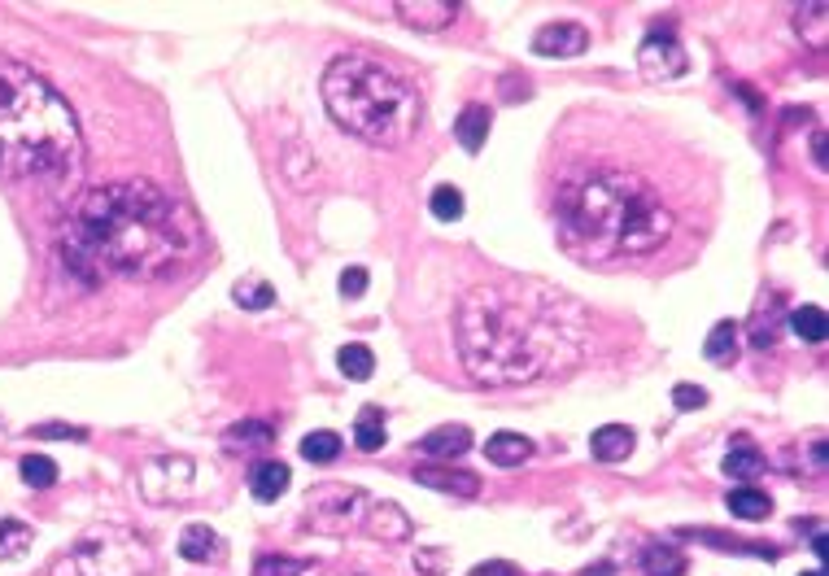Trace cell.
Returning <instances> with one entry per match:
<instances>
[{
	"instance_id": "1",
	"label": "cell",
	"mask_w": 829,
	"mask_h": 576,
	"mask_svg": "<svg viewBox=\"0 0 829 576\" xmlns=\"http://www.w3.org/2000/svg\"><path fill=\"white\" fill-rule=\"evenodd\" d=\"M206 236L184 201L149 179L83 192L62 227V254L83 284L105 280H171L201 258Z\"/></svg>"
},
{
	"instance_id": "2",
	"label": "cell",
	"mask_w": 829,
	"mask_h": 576,
	"mask_svg": "<svg viewBox=\"0 0 829 576\" xmlns=\"http://www.w3.org/2000/svg\"><path fill=\"white\" fill-rule=\"evenodd\" d=\"M463 367L489 389L533 384L585 354V310L537 280L480 284L454 315Z\"/></svg>"
},
{
	"instance_id": "3",
	"label": "cell",
	"mask_w": 829,
	"mask_h": 576,
	"mask_svg": "<svg viewBox=\"0 0 829 576\" xmlns=\"http://www.w3.org/2000/svg\"><path fill=\"white\" fill-rule=\"evenodd\" d=\"M568 249L594 262L655 254L672 236V214L646 179L603 166L576 179L563 197Z\"/></svg>"
},
{
	"instance_id": "4",
	"label": "cell",
	"mask_w": 829,
	"mask_h": 576,
	"mask_svg": "<svg viewBox=\"0 0 829 576\" xmlns=\"http://www.w3.org/2000/svg\"><path fill=\"white\" fill-rule=\"evenodd\" d=\"M79 123L48 79L0 57V175L48 179L75 171Z\"/></svg>"
},
{
	"instance_id": "5",
	"label": "cell",
	"mask_w": 829,
	"mask_h": 576,
	"mask_svg": "<svg viewBox=\"0 0 829 576\" xmlns=\"http://www.w3.org/2000/svg\"><path fill=\"white\" fill-rule=\"evenodd\" d=\"M323 105L350 136L398 149L419 127V92L398 70L371 62V57H336L323 75Z\"/></svg>"
},
{
	"instance_id": "6",
	"label": "cell",
	"mask_w": 829,
	"mask_h": 576,
	"mask_svg": "<svg viewBox=\"0 0 829 576\" xmlns=\"http://www.w3.org/2000/svg\"><path fill=\"white\" fill-rule=\"evenodd\" d=\"M153 550L131 528H96L48 568V576H149Z\"/></svg>"
},
{
	"instance_id": "7",
	"label": "cell",
	"mask_w": 829,
	"mask_h": 576,
	"mask_svg": "<svg viewBox=\"0 0 829 576\" xmlns=\"http://www.w3.org/2000/svg\"><path fill=\"white\" fill-rule=\"evenodd\" d=\"M192 459L184 454H166V459H153L144 463L140 472V494L153 502V507H171V502H188L192 489H197V480H192Z\"/></svg>"
},
{
	"instance_id": "8",
	"label": "cell",
	"mask_w": 829,
	"mask_h": 576,
	"mask_svg": "<svg viewBox=\"0 0 829 576\" xmlns=\"http://www.w3.org/2000/svg\"><path fill=\"white\" fill-rule=\"evenodd\" d=\"M363 494L358 489H345V485H323L315 494L306 498V511H310V524L323 528V533H341L350 524V507H358Z\"/></svg>"
},
{
	"instance_id": "9",
	"label": "cell",
	"mask_w": 829,
	"mask_h": 576,
	"mask_svg": "<svg viewBox=\"0 0 829 576\" xmlns=\"http://www.w3.org/2000/svg\"><path fill=\"white\" fill-rule=\"evenodd\" d=\"M638 66H642V75L655 79V83L677 79L681 70H686V48L672 40L668 31H655V35H646L642 48H638Z\"/></svg>"
},
{
	"instance_id": "10",
	"label": "cell",
	"mask_w": 829,
	"mask_h": 576,
	"mask_svg": "<svg viewBox=\"0 0 829 576\" xmlns=\"http://www.w3.org/2000/svg\"><path fill=\"white\" fill-rule=\"evenodd\" d=\"M590 48V31L581 22H546L533 35V53L537 57H581Z\"/></svg>"
},
{
	"instance_id": "11",
	"label": "cell",
	"mask_w": 829,
	"mask_h": 576,
	"mask_svg": "<svg viewBox=\"0 0 829 576\" xmlns=\"http://www.w3.org/2000/svg\"><path fill=\"white\" fill-rule=\"evenodd\" d=\"M398 18H406V27L415 31H441L459 18V5L454 0H402Z\"/></svg>"
},
{
	"instance_id": "12",
	"label": "cell",
	"mask_w": 829,
	"mask_h": 576,
	"mask_svg": "<svg viewBox=\"0 0 829 576\" xmlns=\"http://www.w3.org/2000/svg\"><path fill=\"white\" fill-rule=\"evenodd\" d=\"M415 480L428 485V489H441V494H454V498H476L480 494V480L472 472H459V467H419Z\"/></svg>"
},
{
	"instance_id": "13",
	"label": "cell",
	"mask_w": 829,
	"mask_h": 576,
	"mask_svg": "<svg viewBox=\"0 0 829 576\" xmlns=\"http://www.w3.org/2000/svg\"><path fill=\"white\" fill-rule=\"evenodd\" d=\"M419 450L428 454V459H463L467 450H472V432L463 424H446V428H432L424 441H419Z\"/></svg>"
},
{
	"instance_id": "14",
	"label": "cell",
	"mask_w": 829,
	"mask_h": 576,
	"mask_svg": "<svg viewBox=\"0 0 829 576\" xmlns=\"http://www.w3.org/2000/svg\"><path fill=\"white\" fill-rule=\"evenodd\" d=\"M363 524H367V533L376 537V542H406V537H411V520H406V511L393 507V502L371 507Z\"/></svg>"
},
{
	"instance_id": "15",
	"label": "cell",
	"mask_w": 829,
	"mask_h": 576,
	"mask_svg": "<svg viewBox=\"0 0 829 576\" xmlns=\"http://www.w3.org/2000/svg\"><path fill=\"white\" fill-rule=\"evenodd\" d=\"M633 428H624V424H603L590 437V450H594V459L598 463H620V459H629L633 454Z\"/></svg>"
},
{
	"instance_id": "16",
	"label": "cell",
	"mask_w": 829,
	"mask_h": 576,
	"mask_svg": "<svg viewBox=\"0 0 829 576\" xmlns=\"http://www.w3.org/2000/svg\"><path fill=\"white\" fill-rule=\"evenodd\" d=\"M485 454H489V463H498V467H520L524 459H533V441H528L524 432H494V437L485 441Z\"/></svg>"
},
{
	"instance_id": "17",
	"label": "cell",
	"mask_w": 829,
	"mask_h": 576,
	"mask_svg": "<svg viewBox=\"0 0 829 576\" xmlns=\"http://www.w3.org/2000/svg\"><path fill=\"white\" fill-rule=\"evenodd\" d=\"M179 555H184L188 563L219 559V533H214L210 524H188L184 533H179Z\"/></svg>"
},
{
	"instance_id": "18",
	"label": "cell",
	"mask_w": 829,
	"mask_h": 576,
	"mask_svg": "<svg viewBox=\"0 0 829 576\" xmlns=\"http://www.w3.org/2000/svg\"><path fill=\"white\" fill-rule=\"evenodd\" d=\"M489 123H494V118H489L485 105H467L459 114V123H454V136H459L467 153H480V144L489 140Z\"/></svg>"
},
{
	"instance_id": "19",
	"label": "cell",
	"mask_w": 829,
	"mask_h": 576,
	"mask_svg": "<svg viewBox=\"0 0 829 576\" xmlns=\"http://www.w3.org/2000/svg\"><path fill=\"white\" fill-rule=\"evenodd\" d=\"M227 450L232 454H245V450H267L271 441H275V432L271 424H258V419H245V424H236V428H227Z\"/></svg>"
},
{
	"instance_id": "20",
	"label": "cell",
	"mask_w": 829,
	"mask_h": 576,
	"mask_svg": "<svg viewBox=\"0 0 829 576\" xmlns=\"http://www.w3.org/2000/svg\"><path fill=\"white\" fill-rule=\"evenodd\" d=\"M249 489H254L258 502H280V494L288 489V467L284 463H258L254 476H249Z\"/></svg>"
},
{
	"instance_id": "21",
	"label": "cell",
	"mask_w": 829,
	"mask_h": 576,
	"mask_svg": "<svg viewBox=\"0 0 829 576\" xmlns=\"http://www.w3.org/2000/svg\"><path fill=\"white\" fill-rule=\"evenodd\" d=\"M354 441H358V450H380L384 446V411L380 406H363L354 419Z\"/></svg>"
},
{
	"instance_id": "22",
	"label": "cell",
	"mask_w": 829,
	"mask_h": 576,
	"mask_svg": "<svg viewBox=\"0 0 829 576\" xmlns=\"http://www.w3.org/2000/svg\"><path fill=\"white\" fill-rule=\"evenodd\" d=\"M790 328H795L799 341L821 345L825 336H829V319H825V310H821V306H799L795 315H790Z\"/></svg>"
},
{
	"instance_id": "23",
	"label": "cell",
	"mask_w": 829,
	"mask_h": 576,
	"mask_svg": "<svg viewBox=\"0 0 829 576\" xmlns=\"http://www.w3.org/2000/svg\"><path fill=\"white\" fill-rule=\"evenodd\" d=\"M642 572L646 576H681V572H686V559H681L672 546H646Z\"/></svg>"
},
{
	"instance_id": "24",
	"label": "cell",
	"mask_w": 829,
	"mask_h": 576,
	"mask_svg": "<svg viewBox=\"0 0 829 576\" xmlns=\"http://www.w3.org/2000/svg\"><path fill=\"white\" fill-rule=\"evenodd\" d=\"M703 354L712 358V363H734L738 358V328L734 323H716L712 336H707V345H703Z\"/></svg>"
},
{
	"instance_id": "25",
	"label": "cell",
	"mask_w": 829,
	"mask_h": 576,
	"mask_svg": "<svg viewBox=\"0 0 829 576\" xmlns=\"http://www.w3.org/2000/svg\"><path fill=\"white\" fill-rule=\"evenodd\" d=\"M336 363H341V376L350 380H371V371H376V354L367 350V345H345L341 354H336Z\"/></svg>"
},
{
	"instance_id": "26",
	"label": "cell",
	"mask_w": 829,
	"mask_h": 576,
	"mask_svg": "<svg viewBox=\"0 0 829 576\" xmlns=\"http://www.w3.org/2000/svg\"><path fill=\"white\" fill-rule=\"evenodd\" d=\"M760 472H764V454L755 450V446H747V441H742L738 450H729V454H725V476L751 480V476H760Z\"/></svg>"
},
{
	"instance_id": "27",
	"label": "cell",
	"mask_w": 829,
	"mask_h": 576,
	"mask_svg": "<svg viewBox=\"0 0 829 576\" xmlns=\"http://www.w3.org/2000/svg\"><path fill=\"white\" fill-rule=\"evenodd\" d=\"M35 542V533L22 520H0V559H18L27 555V546Z\"/></svg>"
},
{
	"instance_id": "28",
	"label": "cell",
	"mask_w": 829,
	"mask_h": 576,
	"mask_svg": "<svg viewBox=\"0 0 829 576\" xmlns=\"http://www.w3.org/2000/svg\"><path fill=\"white\" fill-rule=\"evenodd\" d=\"M729 511H734L738 520H764V515L773 511V502H768V494H760V489H734V494H729Z\"/></svg>"
},
{
	"instance_id": "29",
	"label": "cell",
	"mask_w": 829,
	"mask_h": 576,
	"mask_svg": "<svg viewBox=\"0 0 829 576\" xmlns=\"http://www.w3.org/2000/svg\"><path fill=\"white\" fill-rule=\"evenodd\" d=\"M18 472H22V480H27L31 489H48V485H57V463L48 459V454H27V459L18 463Z\"/></svg>"
},
{
	"instance_id": "30",
	"label": "cell",
	"mask_w": 829,
	"mask_h": 576,
	"mask_svg": "<svg viewBox=\"0 0 829 576\" xmlns=\"http://www.w3.org/2000/svg\"><path fill=\"white\" fill-rule=\"evenodd\" d=\"M336 454H341V437L336 432H310V437L302 441V459H310V463H332Z\"/></svg>"
},
{
	"instance_id": "31",
	"label": "cell",
	"mask_w": 829,
	"mask_h": 576,
	"mask_svg": "<svg viewBox=\"0 0 829 576\" xmlns=\"http://www.w3.org/2000/svg\"><path fill=\"white\" fill-rule=\"evenodd\" d=\"M428 206H432V219H441V223H459V219H463V192L446 184V188L432 192Z\"/></svg>"
},
{
	"instance_id": "32",
	"label": "cell",
	"mask_w": 829,
	"mask_h": 576,
	"mask_svg": "<svg viewBox=\"0 0 829 576\" xmlns=\"http://www.w3.org/2000/svg\"><path fill=\"white\" fill-rule=\"evenodd\" d=\"M232 297L240 306H249V310H262V306H271L275 302V293H271V284L267 280H240L232 288Z\"/></svg>"
},
{
	"instance_id": "33",
	"label": "cell",
	"mask_w": 829,
	"mask_h": 576,
	"mask_svg": "<svg viewBox=\"0 0 829 576\" xmlns=\"http://www.w3.org/2000/svg\"><path fill=\"white\" fill-rule=\"evenodd\" d=\"M825 14H829L825 5H808V9H799V35L808 31L812 48H825Z\"/></svg>"
},
{
	"instance_id": "34",
	"label": "cell",
	"mask_w": 829,
	"mask_h": 576,
	"mask_svg": "<svg viewBox=\"0 0 829 576\" xmlns=\"http://www.w3.org/2000/svg\"><path fill=\"white\" fill-rule=\"evenodd\" d=\"M302 572H310V563H302V559H275V555L258 559V568H254V576H302Z\"/></svg>"
},
{
	"instance_id": "35",
	"label": "cell",
	"mask_w": 829,
	"mask_h": 576,
	"mask_svg": "<svg viewBox=\"0 0 829 576\" xmlns=\"http://www.w3.org/2000/svg\"><path fill=\"white\" fill-rule=\"evenodd\" d=\"M672 406H677V411H699V406H707V389H699V384H677V389H672Z\"/></svg>"
},
{
	"instance_id": "36",
	"label": "cell",
	"mask_w": 829,
	"mask_h": 576,
	"mask_svg": "<svg viewBox=\"0 0 829 576\" xmlns=\"http://www.w3.org/2000/svg\"><path fill=\"white\" fill-rule=\"evenodd\" d=\"M336 288H341V297H363V293H367V271H363V267L341 271V280H336Z\"/></svg>"
},
{
	"instance_id": "37",
	"label": "cell",
	"mask_w": 829,
	"mask_h": 576,
	"mask_svg": "<svg viewBox=\"0 0 829 576\" xmlns=\"http://www.w3.org/2000/svg\"><path fill=\"white\" fill-rule=\"evenodd\" d=\"M31 437H70V441H83L88 432H83V428H66V424H40V428H31Z\"/></svg>"
},
{
	"instance_id": "38",
	"label": "cell",
	"mask_w": 829,
	"mask_h": 576,
	"mask_svg": "<svg viewBox=\"0 0 829 576\" xmlns=\"http://www.w3.org/2000/svg\"><path fill=\"white\" fill-rule=\"evenodd\" d=\"M472 576H520V568L507 559H494V563H480V568H472Z\"/></svg>"
},
{
	"instance_id": "39",
	"label": "cell",
	"mask_w": 829,
	"mask_h": 576,
	"mask_svg": "<svg viewBox=\"0 0 829 576\" xmlns=\"http://www.w3.org/2000/svg\"><path fill=\"white\" fill-rule=\"evenodd\" d=\"M812 153H816V166H825V136H821V131L812 136Z\"/></svg>"
},
{
	"instance_id": "40",
	"label": "cell",
	"mask_w": 829,
	"mask_h": 576,
	"mask_svg": "<svg viewBox=\"0 0 829 576\" xmlns=\"http://www.w3.org/2000/svg\"><path fill=\"white\" fill-rule=\"evenodd\" d=\"M803 576H825V572H803Z\"/></svg>"
}]
</instances>
